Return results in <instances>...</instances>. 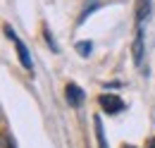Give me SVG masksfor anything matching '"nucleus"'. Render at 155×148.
Masks as SVG:
<instances>
[{"label": "nucleus", "mask_w": 155, "mask_h": 148, "mask_svg": "<svg viewBox=\"0 0 155 148\" xmlns=\"http://www.w3.org/2000/svg\"><path fill=\"white\" fill-rule=\"evenodd\" d=\"M100 108L107 112V115H117V112H122V108H124V100L119 96H115V93H103L100 96Z\"/></svg>", "instance_id": "f257e3e1"}, {"label": "nucleus", "mask_w": 155, "mask_h": 148, "mask_svg": "<svg viewBox=\"0 0 155 148\" xmlns=\"http://www.w3.org/2000/svg\"><path fill=\"white\" fill-rule=\"evenodd\" d=\"M5 34L12 38V41H15V45H17V55H19V62L24 65V67H26V69H29V72H31V69H34V62H31V57H29V50H26V45H24L19 38H17V34H15L10 26H5Z\"/></svg>", "instance_id": "f03ea898"}, {"label": "nucleus", "mask_w": 155, "mask_h": 148, "mask_svg": "<svg viewBox=\"0 0 155 148\" xmlns=\"http://www.w3.org/2000/svg\"><path fill=\"white\" fill-rule=\"evenodd\" d=\"M67 100H69V105H74V108H79V105L84 103V91L79 89L77 84H67Z\"/></svg>", "instance_id": "7ed1b4c3"}, {"label": "nucleus", "mask_w": 155, "mask_h": 148, "mask_svg": "<svg viewBox=\"0 0 155 148\" xmlns=\"http://www.w3.org/2000/svg\"><path fill=\"white\" fill-rule=\"evenodd\" d=\"M141 60H143V31L138 29V31H136V38H134V62L141 65Z\"/></svg>", "instance_id": "20e7f679"}, {"label": "nucleus", "mask_w": 155, "mask_h": 148, "mask_svg": "<svg viewBox=\"0 0 155 148\" xmlns=\"http://www.w3.org/2000/svg\"><path fill=\"white\" fill-rule=\"evenodd\" d=\"M148 12H150V0H138V22L146 19Z\"/></svg>", "instance_id": "39448f33"}, {"label": "nucleus", "mask_w": 155, "mask_h": 148, "mask_svg": "<svg viewBox=\"0 0 155 148\" xmlns=\"http://www.w3.org/2000/svg\"><path fill=\"white\" fill-rule=\"evenodd\" d=\"M93 124H96V134H98V141H100V148H107V143H105V136H103V127H100V119H93Z\"/></svg>", "instance_id": "423d86ee"}, {"label": "nucleus", "mask_w": 155, "mask_h": 148, "mask_svg": "<svg viewBox=\"0 0 155 148\" xmlns=\"http://www.w3.org/2000/svg\"><path fill=\"white\" fill-rule=\"evenodd\" d=\"M77 50H79V53H81V55H84V57H86V55H88V53H91V50H93V45L84 41V43H79V45H77Z\"/></svg>", "instance_id": "0eeeda50"}, {"label": "nucleus", "mask_w": 155, "mask_h": 148, "mask_svg": "<svg viewBox=\"0 0 155 148\" xmlns=\"http://www.w3.org/2000/svg\"><path fill=\"white\" fill-rule=\"evenodd\" d=\"M0 143H2V148H15V143L10 141V136H7V134H2V136H0Z\"/></svg>", "instance_id": "6e6552de"}, {"label": "nucleus", "mask_w": 155, "mask_h": 148, "mask_svg": "<svg viewBox=\"0 0 155 148\" xmlns=\"http://www.w3.org/2000/svg\"><path fill=\"white\" fill-rule=\"evenodd\" d=\"M150 148H155V139H150Z\"/></svg>", "instance_id": "1a4fd4ad"}, {"label": "nucleus", "mask_w": 155, "mask_h": 148, "mask_svg": "<svg viewBox=\"0 0 155 148\" xmlns=\"http://www.w3.org/2000/svg\"><path fill=\"white\" fill-rule=\"evenodd\" d=\"M124 148H134V146H124Z\"/></svg>", "instance_id": "9d476101"}]
</instances>
